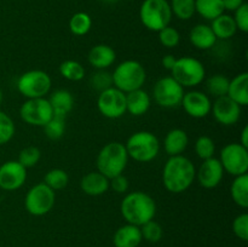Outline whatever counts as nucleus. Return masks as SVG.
Segmentation results:
<instances>
[{
  "label": "nucleus",
  "instance_id": "423d86ee",
  "mask_svg": "<svg viewBox=\"0 0 248 247\" xmlns=\"http://www.w3.org/2000/svg\"><path fill=\"white\" fill-rule=\"evenodd\" d=\"M172 11L167 0H144L140 10L143 26L152 31H160L170 26Z\"/></svg>",
  "mask_w": 248,
  "mask_h": 247
},
{
  "label": "nucleus",
  "instance_id": "c85d7f7f",
  "mask_svg": "<svg viewBox=\"0 0 248 247\" xmlns=\"http://www.w3.org/2000/svg\"><path fill=\"white\" fill-rule=\"evenodd\" d=\"M229 77L223 74H215L210 77L206 81V90L208 94L216 97H223L228 94V89H229Z\"/></svg>",
  "mask_w": 248,
  "mask_h": 247
},
{
  "label": "nucleus",
  "instance_id": "c756f323",
  "mask_svg": "<svg viewBox=\"0 0 248 247\" xmlns=\"http://www.w3.org/2000/svg\"><path fill=\"white\" fill-rule=\"evenodd\" d=\"M60 73L64 79L69 81H80L85 77V68L78 61L67 60L61 63Z\"/></svg>",
  "mask_w": 248,
  "mask_h": 247
},
{
  "label": "nucleus",
  "instance_id": "f03ea898",
  "mask_svg": "<svg viewBox=\"0 0 248 247\" xmlns=\"http://www.w3.org/2000/svg\"><path fill=\"white\" fill-rule=\"evenodd\" d=\"M121 215L128 224L142 227L156 215V203L144 191H131L123 199L120 205Z\"/></svg>",
  "mask_w": 248,
  "mask_h": 247
},
{
  "label": "nucleus",
  "instance_id": "9d476101",
  "mask_svg": "<svg viewBox=\"0 0 248 247\" xmlns=\"http://www.w3.org/2000/svg\"><path fill=\"white\" fill-rule=\"evenodd\" d=\"M219 161L224 172L237 177L248 171V149L240 143H229L220 150Z\"/></svg>",
  "mask_w": 248,
  "mask_h": 247
},
{
  "label": "nucleus",
  "instance_id": "6e6552de",
  "mask_svg": "<svg viewBox=\"0 0 248 247\" xmlns=\"http://www.w3.org/2000/svg\"><path fill=\"white\" fill-rule=\"evenodd\" d=\"M17 90L27 99L43 98L50 92L52 86L51 77L40 69L28 70L17 79Z\"/></svg>",
  "mask_w": 248,
  "mask_h": 247
},
{
  "label": "nucleus",
  "instance_id": "a19ab883",
  "mask_svg": "<svg viewBox=\"0 0 248 247\" xmlns=\"http://www.w3.org/2000/svg\"><path fill=\"white\" fill-rule=\"evenodd\" d=\"M232 232L235 236L239 237L242 241L248 240V215L247 213H241L237 216L232 222Z\"/></svg>",
  "mask_w": 248,
  "mask_h": 247
},
{
  "label": "nucleus",
  "instance_id": "a211bd4d",
  "mask_svg": "<svg viewBox=\"0 0 248 247\" xmlns=\"http://www.w3.org/2000/svg\"><path fill=\"white\" fill-rule=\"evenodd\" d=\"M87 60H89L90 64L96 68L97 70L108 69L115 62L116 53L111 46L106 45V44H98L90 50Z\"/></svg>",
  "mask_w": 248,
  "mask_h": 247
},
{
  "label": "nucleus",
  "instance_id": "cd10ccee",
  "mask_svg": "<svg viewBox=\"0 0 248 247\" xmlns=\"http://www.w3.org/2000/svg\"><path fill=\"white\" fill-rule=\"evenodd\" d=\"M224 11L222 0H195V12L208 21H213Z\"/></svg>",
  "mask_w": 248,
  "mask_h": 247
},
{
  "label": "nucleus",
  "instance_id": "0eeeda50",
  "mask_svg": "<svg viewBox=\"0 0 248 247\" xmlns=\"http://www.w3.org/2000/svg\"><path fill=\"white\" fill-rule=\"evenodd\" d=\"M171 77L183 87H195L205 80V65L198 58L184 56L177 58Z\"/></svg>",
  "mask_w": 248,
  "mask_h": 247
},
{
  "label": "nucleus",
  "instance_id": "6ab92c4d",
  "mask_svg": "<svg viewBox=\"0 0 248 247\" xmlns=\"http://www.w3.org/2000/svg\"><path fill=\"white\" fill-rule=\"evenodd\" d=\"M80 188L86 195H103L109 190V179L98 171L89 172L80 181Z\"/></svg>",
  "mask_w": 248,
  "mask_h": 247
},
{
  "label": "nucleus",
  "instance_id": "f3484780",
  "mask_svg": "<svg viewBox=\"0 0 248 247\" xmlns=\"http://www.w3.org/2000/svg\"><path fill=\"white\" fill-rule=\"evenodd\" d=\"M224 177V169L220 164L219 159L215 156L202 160L200 167L196 170L195 178L199 184L205 189L217 188Z\"/></svg>",
  "mask_w": 248,
  "mask_h": 247
},
{
  "label": "nucleus",
  "instance_id": "4c0bfd02",
  "mask_svg": "<svg viewBox=\"0 0 248 247\" xmlns=\"http://www.w3.org/2000/svg\"><path fill=\"white\" fill-rule=\"evenodd\" d=\"M90 85L96 91L102 92L104 90L113 87V77H111V73H109L107 69H99L97 70L92 77H90Z\"/></svg>",
  "mask_w": 248,
  "mask_h": 247
},
{
  "label": "nucleus",
  "instance_id": "7c9ffc66",
  "mask_svg": "<svg viewBox=\"0 0 248 247\" xmlns=\"http://www.w3.org/2000/svg\"><path fill=\"white\" fill-rule=\"evenodd\" d=\"M92 27V19L86 12H77L69 21V29L74 35H86Z\"/></svg>",
  "mask_w": 248,
  "mask_h": 247
},
{
  "label": "nucleus",
  "instance_id": "72a5a7b5",
  "mask_svg": "<svg viewBox=\"0 0 248 247\" xmlns=\"http://www.w3.org/2000/svg\"><path fill=\"white\" fill-rule=\"evenodd\" d=\"M45 136L51 140H57L63 137L65 132V119L53 115L45 126H43Z\"/></svg>",
  "mask_w": 248,
  "mask_h": 247
},
{
  "label": "nucleus",
  "instance_id": "f257e3e1",
  "mask_svg": "<svg viewBox=\"0 0 248 247\" xmlns=\"http://www.w3.org/2000/svg\"><path fill=\"white\" fill-rule=\"evenodd\" d=\"M196 169L190 159L184 155L170 156L162 170V183L167 191L181 194L188 190L195 181Z\"/></svg>",
  "mask_w": 248,
  "mask_h": 247
},
{
  "label": "nucleus",
  "instance_id": "473e14b6",
  "mask_svg": "<svg viewBox=\"0 0 248 247\" xmlns=\"http://www.w3.org/2000/svg\"><path fill=\"white\" fill-rule=\"evenodd\" d=\"M172 15L182 21H188L195 14V0H171Z\"/></svg>",
  "mask_w": 248,
  "mask_h": 247
},
{
  "label": "nucleus",
  "instance_id": "dca6fc26",
  "mask_svg": "<svg viewBox=\"0 0 248 247\" xmlns=\"http://www.w3.org/2000/svg\"><path fill=\"white\" fill-rule=\"evenodd\" d=\"M216 121L223 126H232L240 120L241 106L229 98L228 96L218 97L212 103L211 108Z\"/></svg>",
  "mask_w": 248,
  "mask_h": 247
},
{
  "label": "nucleus",
  "instance_id": "4be33fe9",
  "mask_svg": "<svg viewBox=\"0 0 248 247\" xmlns=\"http://www.w3.org/2000/svg\"><path fill=\"white\" fill-rule=\"evenodd\" d=\"M142 240L140 228L127 223L116 230L113 236V244L115 247H138Z\"/></svg>",
  "mask_w": 248,
  "mask_h": 247
},
{
  "label": "nucleus",
  "instance_id": "39448f33",
  "mask_svg": "<svg viewBox=\"0 0 248 247\" xmlns=\"http://www.w3.org/2000/svg\"><path fill=\"white\" fill-rule=\"evenodd\" d=\"M160 140L149 131L132 133L126 142L125 148L128 157L137 162H150L159 155Z\"/></svg>",
  "mask_w": 248,
  "mask_h": 247
},
{
  "label": "nucleus",
  "instance_id": "1a4fd4ad",
  "mask_svg": "<svg viewBox=\"0 0 248 247\" xmlns=\"http://www.w3.org/2000/svg\"><path fill=\"white\" fill-rule=\"evenodd\" d=\"M56 194L45 183H38L31 186L24 198V207L35 217H41L50 212L55 206Z\"/></svg>",
  "mask_w": 248,
  "mask_h": 247
},
{
  "label": "nucleus",
  "instance_id": "a878e982",
  "mask_svg": "<svg viewBox=\"0 0 248 247\" xmlns=\"http://www.w3.org/2000/svg\"><path fill=\"white\" fill-rule=\"evenodd\" d=\"M211 28H212L216 38L219 40H229L237 31V27L232 16L225 14H222L217 18L213 19L211 23Z\"/></svg>",
  "mask_w": 248,
  "mask_h": 247
},
{
  "label": "nucleus",
  "instance_id": "e433bc0d",
  "mask_svg": "<svg viewBox=\"0 0 248 247\" xmlns=\"http://www.w3.org/2000/svg\"><path fill=\"white\" fill-rule=\"evenodd\" d=\"M41 159V152L38 147H34V145H29V147L23 148V149L19 152L18 159L17 161L22 165L26 169H31L34 167Z\"/></svg>",
  "mask_w": 248,
  "mask_h": 247
},
{
  "label": "nucleus",
  "instance_id": "c9c22d12",
  "mask_svg": "<svg viewBox=\"0 0 248 247\" xmlns=\"http://www.w3.org/2000/svg\"><path fill=\"white\" fill-rule=\"evenodd\" d=\"M140 228V232H142L143 240L148 242H152V244H156L160 240L162 239V235H164V230L162 227L156 222V220L152 219L149 222H147L145 224H143Z\"/></svg>",
  "mask_w": 248,
  "mask_h": 247
},
{
  "label": "nucleus",
  "instance_id": "37998d69",
  "mask_svg": "<svg viewBox=\"0 0 248 247\" xmlns=\"http://www.w3.org/2000/svg\"><path fill=\"white\" fill-rule=\"evenodd\" d=\"M109 188L113 189L115 193L124 194L130 188V182H128L127 177H125L124 174H119V176L109 179Z\"/></svg>",
  "mask_w": 248,
  "mask_h": 247
},
{
  "label": "nucleus",
  "instance_id": "ea45409f",
  "mask_svg": "<svg viewBox=\"0 0 248 247\" xmlns=\"http://www.w3.org/2000/svg\"><path fill=\"white\" fill-rule=\"evenodd\" d=\"M159 33V41L161 43V45H164L167 48H173L178 46V44L181 43V34L177 31L176 28L171 26L165 27L164 29H161Z\"/></svg>",
  "mask_w": 248,
  "mask_h": 247
},
{
  "label": "nucleus",
  "instance_id": "a18cd8bd",
  "mask_svg": "<svg viewBox=\"0 0 248 247\" xmlns=\"http://www.w3.org/2000/svg\"><path fill=\"white\" fill-rule=\"evenodd\" d=\"M176 61H177V58L174 57L173 55H165L164 57H162L161 63H162V65H164L165 69L171 72L172 68H173L174 64H176Z\"/></svg>",
  "mask_w": 248,
  "mask_h": 247
},
{
  "label": "nucleus",
  "instance_id": "ddd939ff",
  "mask_svg": "<svg viewBox=\"0 0 248 247\" xmlns=\"http://www.w3.org/2000/svg\"><path fill=\"white\" fill-rule=\"evenodd\" d=\"M97 108L99 113L108 119H119L125 115L126 93L116 87H109L99 92L97 98Z\"/></svg>",
  "mask_w": 248,
  "mask_h": 247
},
{
  "label": "nucleus",
  "instance_id": "f8f14e48",
  "mask_svg": "<svg viewBox=\"0 0 248 247\" xmlns=\"http://www.w3.org/2000/svg\"><path fill=\"white\" fill-rule=\"evenodd\" d=\"M19 115L26 124L43 127L53 116V110L47 98L27 99L19 108Z\"/></svg>",
  "mask_w": 248,
  "mask_h": 247
},
{
  "label": "nucleus",
  "instance_id": "7ed1b4c3",
  "mask_svg": "<svg viewBox=\"0 0 248 247\" xmlns=\"http://www.w3.org/2000/svg\"><path fill=\"white\" fill-rule=\"evenodd\" d=\"M128 162V154L125 144L120 142L107 143L97 155V171L110 179L123 174Z\"/></svg>",
  "mask_w": 248,
  "mask_h": 247
},
{
  "label": "nucleus",
  "instance_id": "09e8293b",
  "mask_svg": "<svg viewBox=\"0 0 248 247\" xmlns=\"http://www.w3.org/2000/svg\"><path fill=\"white\" fill-rule=\"evenodd\" d=\"M1 102H2V91L1 89H0V104H1Z\"/></svg>",
  "mask_w": 248,
  "mask_h": 247
},
{
  "label": "nucleus",
  "instance_id": "393cba45",
  "mask_svg": "<svg viewBox=\"0 0 248 247\" xmlns=\"http://www.w3.org/2000/svg\"><path fill=\"white\" fill-rule=\"evenodd\" d=\"M229 98L236 102L239 106L246 107L248 104V73L244 72L232 77L229 82L228 94Z\"/></svg>",
  "mask_w": 248,
  "mask_h": 247
},
{
  "label": "nucleus",
  "instance_id": "49530a36",
  "mask_svg": "<svg viewBox=\"0 0 248 247\" xmlns=\"http://www.w3.org/2000/svg\"><path fill=\"white\" fill-rule=\"evenodd\" d=\"M240 144L244 145L248 149V126H245L241 131V137H240Z\"/></svg>",
  "mask_w": 248,
  "mask_h": 247
},
{
  "label": "nucleus",
  "instance_id": "b1692460",
  "mask_svg": "<svg viewBox=\"0 0 248 247\" xmlns=\"http://www.w3.org/2000/svg\"><path fill=\"white\" fill-rule=\"evenodd\" d=\"M48 102L53 110V115L60 116V118L65 119V116L74 108V97L72 92L64 89L56 90L55 92H52Z\"/></svg>",
  "mask_w": 248,
  "mask_h": 247
},
{
  "label": "nucleus",
  "instance_id": "412c9836",
  "mask_svg": "<svg viewBox=\"0 0 248 247\" xmlns=\"http://www.w3.org/2000/svg\"><path fill=\"white\" fill-rule=\"evenodd\" d=\"M189 40L194 47L198 50L206 51L212 48L217 44L218 39L216 38L212 28L208 24H196L191 28L189 33Z\"/></svg>",
  "mask_w": 248,
  "mask_h": 247
},
{
  "label": "nucleus",
  "instance_id": "58836bf2",
  "mask_svg": "<svg viewBox=\"0 0 248 247\" xmlns=\"http://www.w3.org/2000/svg\"><path fill=\"white\" fill-rule=\"evenodd\" d=\"M16 127L14 120L6 113L0 110V145L9 143L14 138Z\"/></svg>",
  "mask_w": 248,
  "mask_h": 247
},
{
  "label": "nucleus",
  "instance_id": "f704fd0d",
  "mask_svg": "<svg viewBox=\"0 0 248 247\" xmlns=\"http://www.w3.org/2000/svg\"><path fill=\"white\" fill-rule=\"evenodd\" d=\"M195 153L199 159L206 160L215 156L216 144L215 140L208 136H200L195 142Z\"/></svg>",
  "mask_w": 248,
  "mask_h": 247
},
{
  "label": "nucleus",
  "instance_id": "2f4dec72",
  "mask_svg": "<svg viewBox=\"0 0 248 247\" xmlns=\"http://www.w3.org/2000/svg\"><path fill=\"white\" fill-rule=\"evenodd\" d=\"M44 183L53 191L62 190L69 183V176L63 169H52L45 174Z\"/></svg>",
  "mask_w": 248,
  "mask_h": 247
},
{
  "label": "nucleus",
  "instance_id": "20e7f679",
  "mask_svg": "<svg viewBox=\"0 0 248 247\" xmlns=\"http://www.w3.org/2000/svg\"><path fill=\"white\" fill-rule=\"evenodd\" d=\"M113 86L128 93L135 90L142 89L147 79V73L142 63L135 60H127L118 64L111 73Z\"/></svg>",
  "mask_w": 248,
  "mask_h": 247
},
{
  "label": "nucleus",
  "instance_id": "79ce46f5",
  "mask_svg": "<svg viewBox=\"0 0 248 247\" xmlns=\"http://www.w3.org/2000/svg\"><path fill=\"white\" fill-rule=\"evenodd\" d=\"M235 15L232 16L235 24L237 27V31H241L242 33L248 31V5L246 2L241 5L237 10H235Z\"/></svg>",
  "mask_w": 248,
  "mask_h": 247
},
{
  "label": "nucleus",
  "instance_id": "de8ad7c7",
  "mask_svg": "<svg viewBox=\"0 0 248 247\" xmlns=\"http://www.w3.org/2000/svg\"><path fill=\"white\" fill-rule=\"evenodd\" d=\"M103 2H107V4H113V2H116L118 0H102Z\"/></svg>",
  "mask_w": 248,
  "mask_h": 247
},
{
  "label": "nucleus",
  "instance_id": "9b49d317",
  "mask_svg": "<svg viewBox=\"0 0 248 247\" xmlns=\"http://www.w3.org/2000/svg\"><path fill=\"white\" fill-rule=\"evenodd\" d=\"M184 96V87L176 81L173 77H160L153 89V97L156 104L162 108H176L181 106Z\"/></svg>",
  "mask_w": 248,
  "mask_h": 247
},
{
  "label": "nucleus",
  "instance_id": "bb28decb",
  "mask_svg": "<svg viewBox=\"0 0 248 247\" xmlns=\"http://www.w3.org/2000/svg\"><path fill=\"white\" fill-rule=\"evenodd\" d=\"M230 195L239 207H248V174L235 177L230 185Z\"/></svg>",
  "mask_w": 248,
  "mask_h": 247
},
{
  "label": "nucleus",
  "instance_id": "5701e85b",
  "mask_svg": "<svg viewBox=\"0 0 248 247\" xmlns=\"http://www.w3.org/2000/svg\"><path fill=\"white\" fill-rule=\"evenodd\" d=\"M189 144V136L182 128H173L165 136L164 149L169 156L182 155Z\"/></svg>",
  "mask_w": 248,
  "mask_h": 247
},
{
  "label": "nucleus",
  "instance_id": "aec40b11",
  "mask_svg": "<svg viewBox=\"0 0 248 247\" xmlns=\"http://www.w3.org/2000/svg\"><path fill=\"white\" fill-rule=\"evenodd\" d=\"M152 106L150 94L145 90L138 89L126 93V111L133 116H142Z\"/></svg>",
  "mask_w": 248,
  "mask_h": 247
},
{
  "label": "nucleus",
  "instance_id": "2eb2a0df",
  "mask_svg": "<svg viewBox=\"0 0 248 247\" xmlns=\"http://www.w3.org/2000/svg\"><path fill=\"white\" fill-rule=\"evenodd\" d=\"M181 106L183 107L184 111L191 118L203 119L211 113L212 102L207 93L193 90V91L184 92Z\"/></svg>",
  "mask_w": 248,
  "mask_h": 247
},
{
  "label": "nucleus",
  "instance_id": "4468645a",
  "mask_svg": "<svg viewBox=\"0 0 248 247\" xmlns=\"http://www.w3.org/2000/svg\"><path fill=\"white\" fill-rule=\"evenodd\" d=\"M27 181V169L17 160H9L0 166V189L14 191Z\"/></svg>",
  "mask_w": 248,
  "mask_h": 247
},
{
  "label": "nucleus",
  "instance_id": "c03bdc74",
  "mask_svg": "<svg viewBox=\"0 0 248 247\" xmlns=\"http://www.w3.org/2000/svg\"><path fill=\"white\" fill-rule=\"evenodd\" d=\"M222 1L224 10H227V11H235L245 2L244 0H222Z\"/></svg>",
  "mask_w": 248,
  "mask_h": 247
}]
</instances>
